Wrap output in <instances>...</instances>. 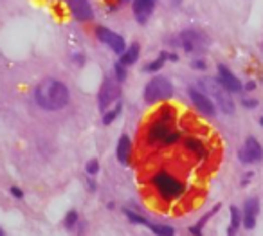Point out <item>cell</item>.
<instances>
[{
    "label": "cell",
    "instance_id": "31",
    "mask_svg": "<svg viewBox=\"0 0 263 236\" xmlns=\"http://www.w3.org/2000/svg\"><path fill=\"white\" fill-rule=\"evenodd\" d=\"M254 89H256V83L254 82H249L245 85V91H254Z\"/></svg>",
    "mask_w": 263,
    "mask_h": 236
},
{
    "label": "cell",
    "instance_id": "20",
    "mask_svg": "<svg viewBox=\"0 0 263 236\" xmlns=\"http://www.w3.org/2000/svg\"><path fill=\"white\" fill-rule=\"evenodd\" d=\"M166 60H169V52H160V56L157 58V60L150 61V63L144 67V72H157V70H160L164 67V63H166Z\"/></svg>",
    "mask_w": 263,
    "mask_h": 236
},
{
    "label": "cell",
    "instance_id": "26",
    "mask_svg": "<svg viewBox=\"0 0 263 236\" xmlns=\"http://www.w3.org/2000/svg\"><path fill=\"white\" fill-rule=\"evenodd\" d=\"M85 170H86V173H89V175H96V173L100 172V163H98L96 159L89 161V163H86V166H85Z\"/></svg>",
    "mask_w": 263,
    "mask_h": 236
},
{
    "label": "cell",
    "instance_id": "11",
    "mask_svg": "<svg viewBox=\"0 0 263 236\" xmlns=\"http://www.w3.org/2000/svg\"><path fill=\"white\" fill-rule=\"evenodd\" d=\"M96 38L100 42L107 43L108 47L112 49L116 54H123L126 51V43L123 40V36H119L114 31L107 29V27H96Z\"/></svg>",
    "mask_w": 263,
    "mask_h": 236
},
{
    "label": "cell",
    "instance_id": "8",
    "mask_svg": "<svg viewBox=\"0 0 263 236\" xmlns=\"http://www.w3.org/2000/svg\"><path fill=\"white\" fill-rule=\"evenodd\" d=\"M238 157L243 164H254L263 159V148L256 137H247L243 146L238 151Z\"/></svg>",
    "mask_w": 263,
    "mask_h": 236
},
{
    "label": "cell",
    "instance_id": "18",
    "mask_svg": "<svg viewBox=\"0 0 263 236\" xmlns=\"http://www.w3.org/2000/svg\"><path fill=\"white\" fill-rule=\"evenodd\" d=\"M218 209H220V204H216V206L213 207V209L209 211V213H206V215H204L202 218L199 220V222L195 223L193 227H190V232H191V234H193V236H202V227L207 223V220H211V216L215 215V213H218Z\"/></svg>",
    "mask_w": 263,
    "mask_h": 236
},
{
    "label": "cell",
    "instance_id": "27",
    "mask_svg": "<svg viewBox=\"0 0 263 236\" xmlns=\"http://www.w3.org/2000/svg\"><path fill=\"white\" fill-rule=\"evenodd\" d=\"M191 67H193L195 70H206L207 65H206V61L204 60H193L191 61Z\"/></svg>",
    "mask_w": 263,
    "mask_h": 236
},
{
    "label": "cell",
    "instance_id": "3",
    "mask_svg": "<svg viewBox=\"0 0 263 236\" xmlns=\"http://www.w3.org/2000/svg\"><path fill=\"white\" fill-rule=\"evenodd\" d=\"M150 186L153 188L159 198L166 204H171L175 200H181L186 195V184L177 175L169 173L168 170H157L151 173Z\"/></svg>",
    "mask_w": 263,
    "mask_h": 236
},
{
    "label": "cell",
    "instance_id": "25",
    "mask_svg": "<svg viewBox=\"0 0 263 236\" xmlns=\"http://www.w3.org/2000/svg\"><path fill=\"white\" fill-rule=\"evenodd\" d=\"M78 213H76V211H69V213H67V216H65V227L67 229H72L74 225H76V223H78Z\"/></svg>",
    "mask_w": 263,
    "mask_h": 236
},
{
    "label": "cell",
    "instance_id": "19",
    "mask_svg": "<svg viewBox=\"0 0 263 236\" xmlns=\"http://www.w3.org/2000/svg\"><path fill=\"white\" fill-rule=\"evenodd\" d=\"M240 223H242V216H240V211H238V207L233 206V207H231V223H229L227 236H236Z\"/></svg>",
    "mask_w": 263,
    "mask_h": 236
},
{
    "label": "cell",
    "instance_id": "17",
    "mask_svg": "<svg viewBox=\"0 0 263 236\" xmlns=\"http://www.w3.org/2000/svg\"><path fill=\"white\" fill-rule=\"evenodd\" d=\"M139 52H141V45H139V43H132L121 54V60L119 61H121L123 65H126V67H128V65H134L135 61L139 60Z\"/></svg>",
    "mask_w": 263,
    "mask_h": 236
},
{
    "label": "cell",
    "instance_id": "5",
    "mask_svg": "<svg viewBox=\"0 0 263 236\" xmlns=\"http://www.w3.org/2000/svg\"><path fill=\"white\" fill-rule=\"evenodd\" d=\"M142 96H144V101L150 105L160 103V101H166V99H169L173 96V85L168 77L155 76L151 77L148 85L144 87Z\"/></svg>",
    "mask_w": 263,
    "mask_h": 236
},
{
    "label": "cell",
    "instance_id": "14",
    "mask_svg": "<svg viewBox=\"0 0 263 236\" xmlns=\"http://www.w3.org/2000/svg\"><path fill=\"white\" fill-rule=\"evenodd\" d=\"M259 215V200L258 198H249L243 206V225L245 229H254L256 218Z\"/></svg>",
    "mask_w": 263,
    "mask_h": 236
},
{
    "label": "cell",
    "instance_id": "12",
    "mask_svg": "<svg viewBox=\"0 0 263 236\" xmlns=\"http://www.w3.org/2000/svg\"><path fill=\"white\" fill-rule=\"evenodd\" d=\"M65 2L79 22H91L94 18V11H92L89 0H65Z\"/></svg>",
    "mask_w": 263,
    "mask_h": 236
},
{
    "label": "cell",
    "instance_id": "22",
    "mask_svg": "<svg viewBox=\"0 0 263 236\" xmlns=\"http://www.w3.org/2000/svg\"><path fill=\"white\" fill-rule=\"evenodd\" d=\"M123 211H125L126 218H128L132 223H141V225H146V227H150V222H148L144 216L137 215V213H134V211H130V209H123Z\"/></svg>",
    "mask_w": 263,
    "mask_h": 236
},
{
    "label": "cell",
    "instance_id": "4",
    "mask_svg": "<svg viewBox=\"0 0 263 236\" xmlns=\"http://www.w3.org/2000/svg\"><path fill=\"white\" fill-rule=\"evenodd\" d=\"M199 85L200 91H204L207 96H211L215 99L218 108L224 114H234V101L231 98V92L218 80H215V77H204V80L199 82Z\"/></svg>",
    "mask_w": 263,
    "mask_h": 236
},
{
    "label": "cell",
    "instance_id": "23",
    "mask_svg": "<svg viewBox=\"0 0 263 236\" xmlns=\"http://www.w3.org/2000/svg\"><path fill=\"white\" fill-rule=\"evenodd\" d=\"M121 103H117L116 105V108H112V110H108L107 114H105L103 116V125H110V123H112L114 119H116L117 116H119V114H121Z\"/></svg>",
    "mask_w": 263,
    "mask_h": 236
},
{
    "label": "cell",
    "instance_id": "15",
    "mask_svg": "<svg viewBox=\"0 0 263 236\" xmlns=\"http://www.w3.org/2000/svg\"><path fill=\"white\" fill-rule=\"evenodd\" d=\"M157 0H134V15L137 18L139 24H144V22L150 18V15L153 13V8H155Z\"/></svg>",
    "mask_w": 263,
    "mask_h": 236
},
{
    "label": "cell",
    "instance_id": "10",
    "mask_svg": "<svg viewBox=\"0 0 263 236\" xmlns=\"http://www.w3.org/2000/svg\"><path fill=\"white\" fill-rule=\"evenodd\" d=\"M188 96H190V99L193 101V105L197 107V110H199L200 114H204V116H209V117L216 114L215 103H213L211 99H209V96H207L204 91H200V89H195V87H190V89H188Z\"/></svg>",
    "mask_w": 263,
    "mask_h": 236
},
{
    "label": "cell",
    "instance_id": "9",
    "mask_svg": "<svg viewBox=\"0 0 263 236\" xmlns=\"http://www.w3.org/2000/svg\"><path fill=\"white\" fill-rule=\"evenodd\" d=\"M117 80L114 82L112 77H105L103 85L100 89V94H98V107L101 112H105L108 108V105L114 103L119 96V85H117Z\"/></svg>",
    "mask_w": 263,
    "mask_h": 236
},
{
    "label": "cell",
    "instance_id": "6",
    "mask_svg": "<svg viewBox=\"0 0 263 236\" xmlns=\"http://www.w3.org/2000/svg\"><path fill=\"white\" fill-rule=\"evenodd\" d=\"M179 43L186 52H202L209 45V38L197 29H184L179 36Z\"/></svg>",
    "mask_w": 263,
    "mask_h": 236
},
{
    "label": "cell",
    "instance_id": "2",
    "mask_svg": "<svg viewBox=\"0 0 263 236\" xmlns=\"http://www.w3.org/2000/svg\"><path fill=\"white\" fill-rule=\"evenodd\" d=\"M35 99L36 105L43 110H61L63 107H67L70 99V92L67 89V85L58 80L47 77L36 85L35 89Z\"/></svg>",
    "mask_w": 263,
    "mask_h": 236
},
{
    "label": "cell",
    "instance_id": "1",
    "mask_svg": "<svg viewBox=\"0 0 263 236\" xmlns=\"http://www.w3.org/2000/svg\"><path fill=\"white\" fill-rule=\"evenodd\" d=\"M175 108L169 105H164L157 110L153 119L148 123L146 133H144V142L148 148L160 150V148H169V146L177 144L181 139V133L175 130Z\"/></svg>",
    "mask_w": 263,
    "mask_h": 236
},
{
    "label": "cell",
    "instance_id": "13",
    "mask_svg": "<svg viewBox=\"0 0 263 236\" xmlns=\"http://www.w3.org/2000/svg\"><path fill=\"white\" fill-rule=\"evenodd\" d=\"M218 82H220L231 94H233V92H242L243 89L242 82H240L225 65H218Z\"/></svg>",
    "mask_w": 263,
    "mask_h": 236
},
{
    "label": "cell",
    "instance_id": "30",
    "mask_svg": "<svg viewBox=\"0 0 263 236\" xmlns=\"http://www.w3.org/2000/svg\"><path fill=\"white\" fill-rule=\"evenodd\" d=\"M72 58H74L76 61H78V65H83V63H85V58H83L81 54H74Z\"/></svg>",
    "mask_w": 263,
    "mask_h": 236
},
{
    "label": "cell",
    "instance_id": "16",
    "mask_svg": "<svg viewBox=\"0 0 263 236\" xmlns=\"http://www.w3.org/2000/svg\"><path fill=\"white\" fill-rule=\"evenodd\" d=\"M130 153H132V141H130L128 135H121L116 148L117 161H119L123 166H126V164L130 163Z\"/></svg>",
    "mask_w": 263,
    "mask_h": 236
},
{
    "label": "cell",
    "instance_id": "7",
    "mask_svg": "<svg viewBox=\"0 0 263 236\" xmlns=\"http://www.w3.org/2000/svg\"><path fill=\"white\" fill-rule=\"evenodd\" d=\"M182 146H184V150L193 155L199 163H206V161H209V157H211L209 146L206 144L204 139L197 137V135H188V137H184Z\"/></svg>",
    "mask_w": 263,
    "mask_h": 236
},
{
    "label": "cell",
    "instance_id": "24",
    "mask_svg": "<svg viewBox=\"0 0 263 236\" xmlns=\"http://www.w3.org/2000/svg\"><path fill=\"white\" fill-rule=\"evenodd\" d=\"M114 74H116V80L119 83L125 82V80H126V65H123L121 61H119V63H116V65H114Z\"/></svg>",
    "mask_w": 263,
    "mask_h": 236
},
{
    "label": "cell",
    "instance_id": "21",
    "mask_svg": "<svg viewBox=\"0 0 263 236\" xmlns=\"http://www.w3.org/2000/svg\"><path fill=\"white\" fill-rule=\"evenodd\" d=\"M150 229L157 236H175V229L171 225H164V223H150Z\"/></svg>",
    "mask_w": 263,
    "mask_h": 236
},
{
    "label": "cell",
    "instance_id": "32",
    "mask_svg": "<svg viewBox=\"0 0 263 236\" xmlns=\"http://www.w3.org/2000/svg\"><path fill=\"white\" fill-rule=\"evenodd\" d=\"M259 123H261V126H263V117H261V119H259Z\"/></svg>",
    "mask_w": 263,
    "mask_h": 236
},
{
    "label": "cell",
    "instance_id": "29",
    "mask_svg": "<svg viewBox=\"0 0 263 236\" xmlns=\"http://www.w3.org/2000/svg\"><path fill=\"white\" fill-rule=\"evenodd\" d=\"M242 103H243V107H245V108H254V107H258V101H256V99H243Z\"/></svg>",
    "mask_w": 263,
    "mask_h": 236
},
{
    "label": "cell",
    "instance_id": "28",
    "mask_svg": "<svg viewBox=\"0 0 263 236\" xmlns=\"http://www.w3.org/2000/svg\"><path fill=\"white\" fill-rule=\"evenodd\" d=\"M11 195H13L15 198H18V200H20V198H24V191H22L20 188H17V186H13V188H11Z\"/></svg>",
    "mask_w": 263,
    "mask_h": 236
}]
</instances>
